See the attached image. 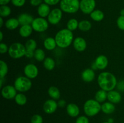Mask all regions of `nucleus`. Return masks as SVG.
Instances as JSON below:
<instances>
[{"label":"nucleus","instance_id":"obj_13","mask_svg":"<svg viewBox=\"0 0 124 123\" xmlns=\"http://www.w3.org/2000/svg\"><path fill=\"white\" fill-rule=\"evenodd\" d=\"M73 47L77 51L83 52L87 48V42L82 37H78L74 39L73 42Z\"/></svg>","mask_w":124,"mask_h":123},{"label":"nucleus","instance_id":"obj_35","mask_svg":"<svg viewBox=\"0 0 124 123\" xmlns=\"http://www.w3.org/2000/svg\"><path fill=\"white\" fill-rule=\"evenodd\" d=\"M43 118L42 116L38 114H35L33 115L31 118V123H42Z\"/></svg>","mask_w":124,"mask_h":123},{"label":"nucleus","instance_id":"obj_10","mask_svg":"<svg viewBox=\"0 0 124 123\" xmlns=\"http://www.w3.org/2000/svg\"><path fill=\"white\" fill-rule=\"evenodd\" d=\"M1 94L4 98L12 100L15 98L17 95V90L14 86L7 85L1 89Z\"/></svg>","mask_w":124,"mask_h":123},{"label":"nucleus","instance_id":"obj_31","mask_svg":"<svg viewBox=\"0 0 124 123\" xmlns=\"http://www.w3.org/2000/svg\"><path fill=\"white\" fill-rule=\"evenodd\" d=\"M34 57L37 61L42 62L46 59V54L44 50L41 48L36 49L35 51V54H34Z\"/></svg>","mask_w":124,"mask_h":123},{"label":"nucleus","instance_id":"obj_42","mask_svg":"<svg viewBox=\"0 0 124 123\" xmlns=\"http://www.w3.org/2000/svg\"><path fill=\"white\" fill-rule=\"evenodd\" d=\"M34 54H35V51H31L26 50L25 56L27 58L31 59V58L33 57H34Z\"/></svg>","mask_w":124,"mask_h":123},{"label":"nucleus","instance_id":"obj_28","mask_svg":"<svg viewBox=\"0 0 124 123\" xmlns=\"http://www.w3.org/2000/svg\"><path fill=\"white\" fill-rule=\"evenodd\" d=\"M44 67L48 71H52L55 67V62L52 58L46 57L43 62Z\"/></svg>","mask_w":124,"mask_h":123},{"label":"nucleus","instance_id":"obj_43","mask_svg":"<svg viewBox=\"0 0 124 123\" xmlns=\"http://www.w3.org/2000/svg\"><path fill=\"white\" fill-rule=\"evenodd\" d=\"M117 88L121 91H124V80H121L119 83H117Z\"/></svg>","mask_w":124,"mask_h":123},{"label":"nucleus","instance_id":"obj_8","mask_svg":"<svg viewBox=\"0 0 124 123\" xmlns=\"http://www.w3.org/2000/svg\"><path fill=\"white\" fill-rule=\"evenodd\" d=\"M62 18V11L61 8H55L51 10L50 13L47 17V20L52 25H56Z\"/></svg>","mask_w":124,"mask_h":123},{"label":"nucleus","instance_id":"obj_26","mask_svg":"<svg viewBox=\"0 0 124 123\" xmlns=\"http://www.w3.org/2000/svg\"><path fill=\"white\" fill-rule=\"evenodd\" d=\"M94 99L99 102H104L107 99V92L101 89L96 93Z\"/></svg>","mask_w":124,"mask_h":123},{"label":"nucleus","instance_id":"obj_7","mask_svg":"<svg viewBox=\"0 0 124 123\" xmlns=\"http://www.w3.org/2000/svg\"><path fill=\"white\" fill-rule=\"evenodd\" d=\"M48 20H46L45 18L39 17L35 18L31 24V27L34 31L38 33H42L46 31L48 28Z\"/></svg>","mask_w":124,"mask_h":123},{"label":"nucleus","instance_id":"obj_33","mask_svg":"<svg viewBox=\"0 0 124 123\" xmlns=\"http://www.w3.org/2000/svg\"><path fill=\"white\" fill-rule=\"evenodd\" d=\"M26 50L31 51H35L37 47V43L36 41L33 39H30L26 42L25 45Z\"/></svg>","mask_w":124,"mask_h":123},{"label":"nucleus","instance_id":"obj_48","mask_svg":"<svg viewBox=\"0 0 124 123\" xmlns=\"http://www.w3.org/2000/svg\"><path fill=\"white\" fill-rule=\"evenodd\" d=\"M120 14H121V16H124V8L121 10L120 12Z\"/></svg>","mask_w":124,"mask_h":123},{"label":"nucleus","instance_id":"obj_11","mask_svg":"<svg viewBox=\"0 0 124 123\" xmlns=\"http://www.w3.org/2000/svg\"><path fill=\"white\" fill-rule=\"evenodd\" d=\"M24 73L27 77L30 79H33L38 75L39 70L36 65L33 63H29L24 67Z\"/></svg>","mask_w":124,"mask_h":123},{"label":"nucleus","instance_id":"obj_32","mask_svg":"<svg viewBox=\"0 0 124 123\" xmlns=\"http://www.w3.org/2000/svg\"><path fill=\"white\" fill-rule=\"evenodd\" d=\"M8 66L4 60L0 61V78H4L8 73Z\"/></svg>","mask_w":124,"mask_h":123},{"label":"nucleus","instance_id":"obj_23","mask_svg":"<svg viewBox=\"0 0 124 123\" xmlns=\"http://www.w3.org/2000/svg\"><path fill=\"white\" fill-rule=\"evenodd\" d=\"M19 25L20 24H19V21H18V19L14 18H12L7 19L6 20V23H5L6 27L8 30H15V29H16L19 27Z\"/></svg>","mask_w":124,"mask_h":123},{"label":"nucleus","instance_id":"obj_37","mask_svg":"<svg viewBox=\"0 0 124 123\" xmlns=\"http://www.w3.org/2000/svg\"><path fill=\"white\" fill-rule=\"evenodd\" d=\"M11 2L13 6L20 7L25 4V0H11Z\"/></svg>","mask_w":124,"mask_h":123},{"label":"nucleus","instance_id":"obj_12","mask_svg":"<svg viewBox=\"0 0 124 123\" xmlns=\"http://www.w3.org/2000/svg\"><path fill=\"white\" fill-rule=\"evenodd\" d=\"M58 107V102L53 99H50L44 103L43 110L45 113L47 114H52L56 110Z\"/></svg>","mask_w":124,"mask_h":123},{"label":"nucleus","instance_id":"obj_41","mask_svg":"<svg viewBox=\"0 0 124 123\" xmlns=\"http://www.w3.org/2000/svg\"><path fill=\"white\" fill-rule=\"evenodd\" d=\"M43 1L44 0H30V4L31 6L36 7V6H39L41 4H42Z\"/></svg>","mask_w":124,"mask_h":123},{"label":"nucleus","instance_id":"obj_4","mask_svg":"<svg viewBox=\"0 0 124 123\" xmlns=\"http://www.w3.org/2000/svg\"><path fill=\"white\" fill-rule=\"evenodd\" d=\"M60 8L67 13H75L80 9L79 0H61Z\"/></svg>","mask_w":124,"mask_h":123},{"label":"nucleus","instance_id":"obj_49","mask_svg":"<svg viewBox=\"0 0 124 123\" xmlns=\"http://www.w3.org/2000/svg\"><path fill=\"white\" fill-rule=\"evenodd\" d=\"M108 122L110 123H113V119H111V118H110V119H109V120L108 121Z\"/></svg>","mask_w":124,"mask_h":123},{"label":"nucleus","instance_id":"obj_44","mask_svg":"<svg viewBox=\"0 0 124 123\" xmlns=\"http://www.w3.org/2000/svg\"><path fill=\"white\" fill-rule=\"evenodd\" d=\"M58 104L59 107H65V105H66V101L64 100H59V101L58 102Z\"/></svg>","mask_w":124,"mask_h":123},{"label":"nucleus","instance_id":"obj_34","mask_svg":"<svg viewBox=\"0 0 124 123\" xmlns=\"http://www.w3.org/2000/svg\"><path fill=\"white\" fill-rule=\"evenodd\" d=\"M11 13V8L7 5L1 6L0 7V16L6 18Z\"/></svg>","mask_w":124,"mask_h":123},{"label":"nucleus","instance_id":"obj_1","mask_svg":"<svg viewBox=\"0 0 124 123\" xmlns=\"http://www.w3.org/2000/svg\"><path fill=\"white\" fill-rule=\"evenodd\" d=\"M98 83L101 89L108 92L117 86V81L116 76L111 72H102L98 75Z\"/></svg>","mask_w":124,"mask_h":123},{"label":"nucleus","instance_id":"obj_16","mask_svg":"<svg viewBox=\"0 0 124 123\" xmlns=\"http://www.w3.org/2000/svg\"><path fill=\"white\" fill-rule=\"evenodd\" d=\"M107 100L113 104L119 103L122 100V95L116 90H111L107 92Z\"/></svg>","mask_w":124,"mask_h":123},{"label":"nucleus","instance_id":"obj_39","mask_svg":"<svg viewBox=\"0 0 124 123\" xmlns=\"http://www.w3.org/2000/svg\"><path fill=\"white\" fill-rule=\"evenodd\" d=\"M8 48L9 47H8V46L6 43H2V42L0 43V53L1 54H6V53H8Z\"/></svg>","mask_w":124,"mask_h":123},{"label":"nucleus","instance_id":"obj_36","mask_svg":"<svg viewBox=\"0 0 124 123\" xmlns=\"http://www.w3.org/2000/svg\"><path fill=\"white\" fill-rule=\"evenodd\" d=\"M116 23L119 28L124 31V16H120L118 17Z\"/></svg>","mask_w":124,"mask_h":123},{"label":"nucleus","instance_id":"obj_40","mask_svg":"<svg viewBox=\"0 0 124 123\" xmlns=\"http://www.w3.org/2000/svg\"><path fill=\"white\" fill-rule=\"evenodd\" d=\"M44 1L48 6H54L59 3L61 0H44Z\"/></svg>","mask_w":124,"mask_h":123},{"label":"nucleus","instance_id":"obj_17","mask_svg":"<svg viewBox=\"0 0 124 123\" xmlns=\"http://www.w3.org/2000/svg\"><path fill=\"white\" fill-rule=\"evenodd\" d=\"M18 19L21 25H31L34 20V18L30 14L24 13L18 16Z\"/></svg>","mask_w":124,"mask_h":123},{"label":"nucleus","instance_id":"obj_27","mask_svg":"<svg viewBox=\"0 0 124 123\" xmlns=\"http://www.w3.org/2000/svg\"><path fill=\"white\" fill-rule=\"evenodd\" d=\"M92 24L90 21L87 20H83L79 22V25L78 28L81 31H84V32H86L88 31L92 28Z\"/></svg>","mask_w":124,"mask_h":123},{"label":"nucleus","instance_id":"obj_50","mask_svg":"<svg viewBox=\"0 0 124 123\" xmlns=\"http://www.w3.org/2000/svg\"><path fill=\"white\" fill-rule=\"evenodd\" d=\"M108 123V122H104V123Z\"/></svg>","mask_w":124,"mask_h":123},{"label":"nucleus","instance_id":"obj_29","mask_svg":"<svg viewBox=\"0 0 124 123\" xmlns=\"http://www.w3.org/2000/svg\"><path fill=\"white\" fill-rule=\"evenodd\" d=\"M15 101L16 103L18 105L24 106V105L26 104L27 98L26 96L24 94L21 92L19 93V94H17L15 98Z\"/></svg>","mask_w":124,"mask_h":123},{"label":"nucleus","instance_id":"obj_45","mask_svg":"<svg viewBox=\"0 0 124 123\" xmlns=\"http://www.w3.org/2000/svg\"><path fill=\"white\" fill-rule=\"evenodd\" d=\"M11 1V0H0V4L1 6H4V5H7Z\"/></svg>","mask_w":124,"mask_h":123},{"label":"nucleus","instance_id":"obj_14","mask_svg":"<svg viewBox=\"0 0 124 123\" xmlns=\"http://www.w3.org/2000/svg\"><path fill=\"white\" fill-rule=\"evenodd\" d=\"M94 63L96 66L97 69L99 70H104L108 65V60L105 55H99L97 57Z\"/></svg>","mask_w":124,"mask_h":123},{"label":"nucleus","instance_id":"obj_5","mask_svg":"<svg viewBox=\"0 0 124 123\" xmlns=\"http://www.w3.org/2000/svg\"><path fill=\"white\" fill-rule=\"evenodd\" d=\"M25 52L26 48L24 45L19 42H15L10 46L8 54L12 59H18L24 57Z\"/></svg>","mask_w":124,"mask_h":123},{"label":"nucleus","instance_id":"obj_20","mask_svg":"<svg viewBox=\"0 0 124 123\" xmlns=\"http://www.w3.org/2000/svg\"><path fill=\"white\" fill-rule=\"evenodd\" d=\"M33 30V29L31 25H21L19 30V35L23 37H28L31 34Z\"/></svg>","mask_w":124,"mask_h":123},{"label":"nucleus","instance_id":"obj_24","mask_svg":"<svg viewBox=\"0 0 124 123\" xmlns=\"http://www.w3.org/2000/svg\"><path fill=\"white\" fill-rule=\"evenodd\" d=\"M48 94L52 99L54 100H59L61 96L59 89L54 86H52L48 89Z\"/></svg>","mask_w":124,"mask_h":123},{"label":"nucleus","instance_id":"obj_18","mask_svg":"<svg viewBox=\"0 0 124 123\" xmlns=\"http://www.w3.org/2000/svg\"><path fill=\"white\" fill-rule=\"evenodd\" d=\"M67 112L70 116L75 118L79 115L80 110L77 104L75 103H69L67 105Z\"/></svg>","mask_w":124,"mask_h":123},{"label":"nucleus","instance_id":"obj_2","mask_svg":"<svg viewBox=\"0 0 124 123\" xmlns=\"http://www.w3.org/2000/svg\"><path fill=\"white\" fill-rule=\"evenodd\" d=\"M54 39L58 47L67 48L73 42V34L69 29H62L56 34Z\"/></svg>","mask_w":124,"mask_h":123},{"label":"nucleus","instance_id":"obj_3","mask_svg":"<svg viewBox=\"0 0 124 123\" xmlns=\"http://www.w3.org/2000/svg\"><path fill=\"white\" fill-rule=\"evenodd\" d=\"M101 110V105L100 102L94 99L87 100L84 104V111L87 116H94Z\"/></svg>","mask_w":124,"mask_h":123},{"label":"nucleus","instance_id":"obj_30","mask_svg":"<svg viewBox=\"0 0 124 123\" xmlns=\"http://www.w3.org/2000/svg\"><path fill=\"white\" fill-rule=\"evenodd\" d=\"M79 22L78 20L75 18L70 19L67 23V28L71 31L76 30L78 28Z\"/></svg>","mask_w":124,"mask_h":123},{"label":"nucleus","instance_id":"obj_25","mask_svg":"<svg viewBox=\"0 0 124 123\" xmlns=\"http://www.w3.org/2000/svg\"><path fill=\"white\" fill-rule=\"evenodd\" d=\"M90 18L96 22H100L104 18V13L100 10H94L90 14Z\"/></svg>","mask_w":124,"mask_h":123},{"label":"nucleus","instance_id":"obj_38","mask_svg":"<svg viewBox=\"0 0 124 123\" xmlns=\"http://www.w3.org/2000/svg\"><path fill=\"white\" fill-rule=\"evenodd\" d=\"M75 123H90L89 119L85 116H81L76 119Z\"/></svg>","mask_w":124,"mask_h":123},{"label":"nucleus","instance_id":"obj_21","mask_svg":"<svg viewBox=\"0 0 124 123\" xmlns=\"http://www.w3.org/2000/svg\"><path fill=\"white\" fill-rule=\"evenodd\" d=\"M57 44L55 39L52 37H47L44 41V47L47 50L52 51L55 49Z\"/></svg>","mask_w":124,"mask_h":123},{"label":"nucleus","instance_id":"obj_22","mask_svg":"<svg viewBox=\"0 0 124 123\" xmlns=\"http://www.w3.org/2000/svg\"><path fill=\"white\" fill-rule=\"evenodd\" d=\"M116 109V107L113 103L110 102H105L101 105V110L105 114H111Z\"/></svg>","mask_w":124,"mask_h":123},{"label":"nucleus","instance_id":"obj_47","mask_svg":"<svg viewBox=\"0 0 124 123\" xmlns=\"http://www.w3.org/2000/svg\"><path fill=\"white\" fill-rule=\"evenodd\" d=\"M0 41L2 42V39H3V33L2 31H0Z\"/></svg>","mask_w":124,"mask_h":123},{"label":"nucleus","instance_id":"obj_15","mask_svg":"<svg viewBox=\"0 0 124 123\" xmlns=\"http://www.w3.org/2000/svg\"><path fill=\"white\" fill-rule=\"evenodd\" d=\"M81 78L84 82L90 83L94 80L95 78V72L93 69H85L81 74Z\"/></svg>","mask_w":124,"mask_h":123},{"label":"nucleus","instance_id":"obj_6","mask_svg":"<svg viewBox=\"0 0 124 123\" xmlns=\"http://www.w3.org/2000/svg\"><path fill=\"white\" fill-rule=\"evenodd\" d=\"M32 86L31 80L26 76H20L15 80L14 86L19 92H25L30 90Z\"/></svg>","mask_w":124,"mask_h":123},{"label":"nucleus","instance_id":"obj_9","mask_svg":"<svg viewBox=\"0 0 124 123\" xmlns=\"http://www.w3.org/2000/svg\"><path fill=\"white\" fill-rule=\"evenodd\" d=\"M95 0H81L80 1V10L84 14H90L94 10Z\"/></svg>","mask_w":124,"mask_h":123},{"label":"nucleus","instance_id":"obj_19","mask_svg":"<svg viewBox=\"0 0 124 123\" xmlns=\"http://www.w3.org/2000/svg\"><path fill=\"white\" fill-rule=\"evenodd\" d=\"M37 12L38 14H39L40 17L45 18L46 17H48L51 10L50 6L48 4L46 3H42L40 6H38Z\"/></svg>","mask_w":124,"mask_h":123},{"label":"nucleus","instance_id":"obj_46","mask_svg":"<svg viewBox=\"0 0 124 123\" xmlns=\"http://www.w3.org/2000/svg\"><path fill=\"white\" fill-rule=\"evenodd\" d=\"M4 24V21H3V18L1 17L0 18V27H2V25Z\"/></svg>","mask_w":124,"mask_h":123}]
</instances>
